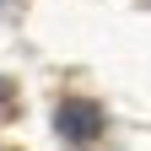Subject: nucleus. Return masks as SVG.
I'll list each match as a JSON object with an SVG mask.
<instances>
[{"instance_id": "1", "label": "nucleus", "mask_w": 151, "mask_h": 151, "mask_svg": "<svg viewBox=\"0 0 151 151\" xmlns=\"http://www.w3.org/2000/svg\"><path fill=\"white\" fill-rule=\"evenodd\" d=\"M54 129H60L70 146H86V140H97V135H103V108H97V103H86V97H65L60 113H54Z\"/></svg>"}, {"instance_id": "2", "label": "nucleus", "mask_w": 151, "mask_h": 151, "mask_svg": "<svg viewBox=\"0 0 151 151\" xmlns=\"http://www.w3.org/2000/svg\"><path fill=\"white\" fill-rule=\"evenodd\" d=\"M11 113V81H0V119Z\"/></svg>"}]
</instances>
